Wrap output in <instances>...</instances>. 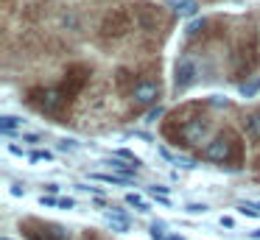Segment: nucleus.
<instances>
[{
  "label": "nucleus",
  "instance_id": "nucleus-1",
  "mask_svg": "<svg viewBox=\"0 0 260 240\" xmlns=\"http://www.w3.org/2000/svg\"><path fill=\"white\" fill-rule=\"evenodd\" d=\"M199 59L193 53H185L176 59V67H174V89L176 92H185V89H190L193 84L199 81Z\"/></svg>",
  "mask_w": 260,
  "mask_h": 240
},
{
  "label": "nucleus",
  "instance_id": "nucleus-2",
  "mask_svg": "<svg viewBox=\"0 0 260 240\" xmlns=\"http://www.w3.org/2000/svg\"><path fill=\"white\" fill-rule=\"evenodd\" d=\"M179 137L185 140L187 145H207L210 143V120H204V117H190V120H185L179 126Z\"/></svg>",
  "mask_w": 260,
  "mask_h": 240
},
{
  "label": "nucleus",
  "instance_id": "nucleus-3",
  "mask_svg": "<svg viewBox=\"0 0 260 240\" xmlns=\"http://www.w3.org/2000/svg\"><path fill=\"white\" fill-rule=\"evenodd\" d=\"M202 156H204V159H210V162H226V159L232 156V143H230V137H224V134L213 137L207 145H204Z\"/></svg>",
  "mask_w": 260,
  "mask_h": 240
},
{
  "label": "nucleus",
  "instance_id": "nucleus-4",
  "mask_svg": "<svg viewBox=\"0 0 260 240\" xmlns=\"http://www.w3.org/2000/svg\"><path fill=\"white\" fill-rule=\"evenodd\" d=\"M157 98H159V84H154V81H143L132 89V100L137 106H151V104H157Z\"/></svg>",
  "mask_w": 260,
  "mask_h": 240
},
{
  "label": "nucleus",
  "instance_id": "nucleus-5",
  "mask_svg": "<svg viewBox=\"0 0 260 240\" xmlns=\"http://www.w3.org/2000/svg\"><path fill=\"white\" fill-rule=\"evenodd\" d=\"M64 100H68V98H64L62 89H42L37 104H40V109H45L48 115H56V112H62Z\"/></svg>",
  "mask_w": 260,
  "mask_h": 240
},
{
  "label": "nucleus",
  "instance_id": "nucleus-6",
  "mask_svg": "<svg viewBox=\"0 0 260 240\" xmlns=\"http://www.w3.org/2000/svg\"><path fill=\"white\" fill-rule=\"evenodd\" d=\"M168 9H174L176 14H182V17H193L199 11V3L196 0H162Z\"/></svg>",
  "mask_w": 260,
  "mask_h": 240
},
{
  "label": "nucleus",
  "instance_id": "nucleus-7",
  "mask_svg": "<svg viewBox=\"0 0 260 240\" xmlns=\"http://www.w3.org/2000/svg\"><path fill=\"white\" fill-rule=\"evenodd\" d=\"M104 221H107V226L112 229V232H120V234L129 232V218L120 215V212H115V210L107 212V215H104Z\"/></svg>",
  "mask_w": 260,
  "mask_h": 240
},
{
  "label": "nucleus",
  "instance_id": "nucleus-8",
  "mask_svg": "<svg viewBox=\"0 0 260 240\" xmlns=\"http://www.w3.org/2000/svg\"><path fill=\"white\" fill-rule=\"evenodd\" d=\"M104 165H109V170L112 173H120V176H135L137 173V162H123V159H107Z\"/></svg>",
  "mask_w": 260,
  "mask_h": 240
},
{
  "label": "nucleus",
  "instance_id": "nucleus-9",
  "mask_svg": "<svg viewBox=\"0 0 260 240\" xmlns=\"http://www.w3.org/2000/svg\"><path fill=\"white\" fill-rule=\"evenodd\" d=\"M14 128H23V120H20V117H14V115H3V117H0V131H3V134H12Z\"/></svg>",
  "mask_w": 260,
  "mask_h": 240
},
{
  "label": "nucleus",
  "instance_id": "nucleus-10",
  "mask_svg": "<svg viewBox=\"0 0 260 240\" xmlns=\"http://www.w3.org/2000/svg\"><path fill=\"white\" fill-rule=\"evenodd\" d=\"M246 134L252 140H260V112H252L246 117Z\"/></svg>",
  "mask_w": 260,
  "mask_h": 240
},
{
  "label": "nucleus",
  "instance_id": "nucleus-11",
  "mask_svg": "<svg viewBox=\"0 0 260 240\" xmlns=\"http://www.w3.org/2000/svg\"><path fill=\"white\" fill-rule=\"evenodd\" d=\"M257 92H260V78L241 84V95H243V98H252V95H257Z\"/></svg>",
  "mask_w": 260,
  "mask_h": 240
},
{
  "label": "nucleus",
  "instance_id": "nucleus-12",
  "mask_svg": "<svg viewBox=\"0 0 260 240\" xmlns=\"http://www.w3.org/2000/svg\"><path fill=\"white\" fill-rule=\"evenodd\" d=\"M148 232H151V240H165V237H168V234H165V223L162 221H154Z\"/></svg>",
  "mask_w": 260,
  "mask_h": 240
},
{
  "label": "nucleus",
  "instance_id": "nucleus-13",
  "mask_svg": "<svg viewBox=\"0 0 260 240\" xmlns=\"http://www.w3.org/2000/svg\"><path fill=\"white\" fill-rule=\"evenodd\" d=\"M126 201H129L132 207H137V212H148V204H146V201H143L137 193H129V195H126Z\"/></svg>",
  "mask_w": 260,
  "mask_h": 240
},
{
  "label": "nucleus",
  "instance_id": "nucleus-14",
  "mask_svg": "<svg viewBox=\"0 0 260 240\" xmlns=\"http://www.w3.org/2000/svg\"><path fill=\"white\" fill-rule=\"evenodd\" d=\"M238 212H241V215H246V218H257L260 215V210L254 204H246V201H243V204H238Z\"/></svg>",
  "mask_w": 260,
  "mask_h": 240
},
{
  "label": "nucleus",
  "instance_id": "nucleus-15",
  "mask_svg": "<svg viewBox=\"0 0 260 240\" xmlns=\"http://www.w3.org/2000/svg\"><path fill=\"white\" fill-rule=\"evenodd\" d=\"M28 159H31V162H42V159L51 162V159H53V154H51V151H34V154H31Z\"/></svg>",
  "mask_w": 260,
  "mask_h": 240
},
{
  "label": "nucleus",
  "instance_id": "nucleus-16",
  "mask_svg": "<svg viewBox=\"0 0 260 240\" xmlns=\"http://www.w3.org/2000/svg\"><path fill=\"white\" fill-rule=\"evenodd\" d=\"M165 115V109H162V106H154V109L151 112H148V115H146V123H157L159 120V117H162Z\"/></svg>",
  "mask_w": 260,
  "mask_h": 240
},
{
  "label": "nucleus",
  "instance_id": "nucleus-17",
  "mask_svg": "<svg viewBox=\"0 0 260 240\" xmlns=\"http://www.w3.org/2000/svg\"><path fill=\"white\" fill-rule=\"evenodd\" d=\"M204 25H207V22H204V20H193L190 25H187V37H196V33L202 31Z\"/></svg>",
  "mask_w": 260,
  "mask_h": 240
},
{
  "label": "nucleus",
  "instance_id": "nucleus-18",
  "mask_svg": "<svg viewBox=\"0 0 260 240\" xmlns=\"http://www.w3.org/2000/svg\"><path fill=\"white\" fill-rule=\"evenodd\" d=\"M185 210L190 212V215H204V212H207V204H187Z\"/></svg>",
  "mask_w": 260,
  "mask_h": 240
},
{
  "label": "nucleus",
  "instance_id": "nucleus-19",
  "mask_svg": "<svg viewBox=\"0 0 260 240\" xmlns=\"http://www.w3.org/2000/svg\"><path fill=\"white\" fill-rule=\"evenodd\" d=\"M171 187H165V184H154L151 187V195H168Z\"/></svg>",
  "mask_w": 260,
  "mask_h": 240
},
{
  "label": "nucleus",
  "instance_id": "nucleus-20",
  "mask_svg": "<svg viewBox=\"0 0 260 240\" xmlns=\"http://www.w3.org/2000/svg\"><path fill=\"white\" fill-rule=\"evenodd\" d=\"M40 204H42V207H59V198H53V195H42Z\"/></svg>",
  "mask_w": 260,
  "mask_h": 240
},
{
  "label": "nucleus",
  "instance_id": "nucleus-21",
  "mask_svg": "<svg viewBox=\"0 0 260 240\" xmlns=\"http://www.w3.org/2000/svg\"><path fill=\"white\" fill-rule=\"evenodd\" d=\"M59 207H62V210H73L76 201H73V198H59Z\"/></svg>",
  "mask_w": 260,
  "mask_h": 240
},
{
  "label": "nucleus",
  "instance_id": "nucleus-22",
  "mask_svg": "<svg viewBox=\"0 0 260 240\" xmlns=\"http://www.w3.org/2000/svg\"><path fill=\"white\" fill-rule=\"evenodd\" d=\"M12 195H14V198H20V195H25V187H23V184H12Z\"/></svg>",
  "mask_w": 260,
  "mask_h": 240
},
{
  "label": "nucleus",
  "instance_id": "nucleus-23",
  "mask_svg": "<svg viewBox=\"0 0 260 240\" xmlns=\"http://www.w3.org/2000/svg\"><path fill=\"white\" fill-rule=\"evenodd\" d=\"M59 148H64V151H73V148H79V145H76V140H62V143H59Z\"/></svg>",
  "mask_w": 260,
  "mask_h": 240
},
{
  "label": "nucleus",
  "instance_id": "nucleus-24",
  "mask_svg": "<svg viewBox=\"0 0 260 240\" xmlns=\"http://www.w3.org/2000/svg\"><path fill=\"white\" fill-rule=\"evenodd\" d=\"M62 25H68V28H76V17H73V14L62 17Z\"/></svg>",
  "mask_w": 260,
  "mask_h": 240
},
{
  "label": "nucleus",
  "instance_id": "nucleus-25",
  "mask_svg": "<svg viewBox=\"0 0 260 240\" xmlns=\"http://www.w3.org/2000/svg\"><path fill=\"white\" fill-rule=\"evenodd\" d=\"M210 104H215V106H226V98H221V95H213V98H210Z\"/></svg>",
  "mask_w": 260,
  "mask_h": 240
},
{
  "label": "nucleus",
  "instance_id": "nucleus-26",
  "mask_svg": "<svg viewBox=\"0 0 260 240\" xmlns=\"http://www.w3.org/2000/svg\"><path fill=\"white\" fill-rule=\"evenodd\" d=\"M20 137H23V143H40V137H37V134H20Z\"/></svg>",
  "mask_w": 260,
  "mask_h": 240
},
{
  "label": "nucleus",
  "instance_id": "nucleus-27",
  "mask_svg": "<svg viewBox=\"0 0 260 240\" xmlns=\"http://www.w3.org/2000/svg\"><path fill=\"white\" fill-rule=\"evenodd\" d=\"M9 151H12V154H14V156H25V151H23V148H20V145H9Z\"/></svg>",
  "mask_w": 260,
  "mask_h": 240
},
{
  "label": "nucleus",
  "instance_id": "nucleus-28",
  "mask_svg": "<svg viewBox=\"0 0 260 240\" xmlns=\"http://www.w3.org/2000/svg\"><path fill=\"white\" fill-rule=\"evenodd\" d=\"M221 226H226V229H232V226H235V221H232V218H221Z\"/></svg>",
  "mask_w": 260,
  "mask_h": 240
},
{
  "label": "nucleus",
  "instance_id": "nucleus-29",
  "mask_svg": "<svg viewBox=\"0 0 260 240\" xmlns=\"http://www.w3.org/2000/svg\"><path fill=\"white\" fill-rule=\"evenodd\" d=\"M165 240H185V237H179V234H168Z\"/></svg>",
  "mask_w": 260,
  "mask_h": 240
},
{
  "label": "nucleus",
  "instance_id": "nucleus-30",
  "mask_svg": "<svg viewBox=\"0 0 260 240\" xmlns=\"http://www.w3.org/2000/svg\"><path fill=\"white\" fill-rule=\"evenodd\" d=\"M252 237H254V240H260V229H254V232H252Z\"/></svg>",
  "mask_w": 260,
  "mask_h": 240
},
{
  "label": "nucleus",
  "instance_id": "nucleus-31",
  "mask_svg": "<svg viewBox=\"0 0 260 240\" xmlns=\"http://www.w3.org/2000/svg\"><path fill=\"white\" fill-rule=\"evenodd\" d=\"M3 240H12V237H3Z\"/></svg>",
  "mask_w": 260,
  "mask_h": 240
},
{
  "label": "nucleus",
  "instance_id": "nucleus-32",
  "mask_svg": "<svg viewBox=\"0 0 260 240\" xmlns=\"http://www.w3.org/2000/svg\"><path fill=\"white\" fill-rule=\"evenodd\" d=\"M254 207H257V210H260V204H254Z\"/></svg>",
  "mask_w": 260,
  "mask_h": 240
}]
</instances>
